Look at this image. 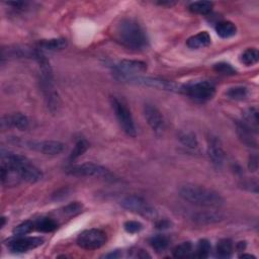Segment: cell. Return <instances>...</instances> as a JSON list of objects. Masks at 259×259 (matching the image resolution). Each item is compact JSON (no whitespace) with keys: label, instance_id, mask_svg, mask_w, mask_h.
<instances>
[{"label":"cell","instance_id":"29","mask_svg":"<svg viewBox=\"0 0 259 259\" xmlns=\"http://www.w3.org/2000/svg\"><path fill=\"white\" fill-rule=\"evenodd\" d=\"M192 251V244L190 242H183L174 247V249L172 250V254L176 258H186L191 256Z\"/></svg>","mask_w":259,"mask_h":259},{"label":"cell","instance_id":"21","mask_svg":"<svg viewBox=\"0 0 259 259\" xmlns=\"http://www.w3.org/2000/svg\"><path fill=\"white\" fill-rule=\"evenodd\" d=\"M216 32H217L219 37L229 39L237 34V28L231 21H221L216 27Z\"/></svg>","mask_w":259,"mask_h":259},{"label":"cell","instance_id":"23","mask_svg":"<svg viewBox=\"0 0 259 259\" xmlns=\"http://www.w3.org/2000/svg\"><path fill=\"white\" fill-rule=\"evenodd\" d=\"M57 227V223L51 218H41L37 222H35V229L40 232L50 233L55 231Z\"/></svg>","mask_w":259,"mask_h":259},{"label":"cell","instance_id":"4","mask_svg":"<svg viewBox=\"0 0 259 259\" xmlns=\"http://www.w3.org/2000/svg\"><path fill=\"white\" fill-rule=\"evenodd\" d=\"M111 104L123 131L130 137H136L137 129L131 111L123 101L114 96L111 97Z\"/></svg>","mask_w":259,"mask_h":259},{"label":"cell","instance_id":"26","mask_svg":"<svg viewBox=\"0 0 259 259\" xmlns=\"http://www.w3.org/2000/svg\"><path fill=\"white\" fill-rule=\"evenodd\" d=\"M259 60V53L258 50L255 48H249L245 50L241 56H240V61L246 66H252L255 65Z\"/></svg>","mask_w":259,"mask_h":259},{"label":"cell","instance_id":"36","mask_svg":"<svg viewBox=\"0 0 259 259\" xmlns=\"http://www.w3.org/2000/svg\"><path fill=\"white\" fill-rule=\"evenodd\" d=\"M248 167L250 169V171L255 172L258 168V158L257 155H251L249 158V162H248Z\"/></svg>","mask_w":259,"mask_h":259},{"label":"cell","instance_id":"12","mask_svg":"<svg viewBox=\"0 0 259 259\" xmlns=\"http://www.w3.org/2000/svg\"><path fill=\"white\" fill-rule=\"evenodd\" d=\"M28 147L32 150L37 151L39 153H42L44 155H50V156H56L61 154L64 149L65 145L60 141H33L28 143Z\"/></svg>","mask_w":259,"mask_h":259},{"label":"cell","instance_id":"35","mask_svg":"<svg viewBox=\"0 0 259 259\" xmlns=\"http://www.w3.org/2000/svg\"><path fill=\"white\" fill-rule=\"evenodd\" d=\"M125 230L130 234H135L140 232L143 229V226L140 222L137 221H128L124 225Z\"/></svg>","mask_w":259,"mask_h":259},{"label":"cell","instance_id":"6","mask_svg":"<svg viewBox=\"0 0 259 259\" xmlns=\"http://www.w3.org/2000/svg\"><path fill=\"white\" fill-rule=\"evenodd\" d=\"M182 93L199 101H208L215 96L216 86L210 81H199L183 85Z\"/></svg>","mask_w":259,"mask_h":259},{"label":"cell","instance_id":"15","mask_svg":"<svg viewBox=\"0 0 259 259\" xmlns=\"http://www.w3.org/2000/svg\"><path fill=\"white\" fill-rule=\"evenodd\" d=\"M29 127H30L29 118L21 113H16L10 116H3L1 119L2 130L15 128L19 130V131H26Z\"/></svg>","mask_w":259,"mask_h":259},{"label":"cell","instance_id":"37","mask_svg":"<svg viewBox=\"0 0 259 259\" xmlns=\"http://www.w3.org/2000/svg\"><path fill=\"white\" fill-rule=\"evenodd\" d=\"M104 257L105 258H119V257H121V253L119 251H113L109 254L104 255Z\"/></svg>","mask_w":259,"mask_h":259},{"label":"cell","instance_id":"16","mask_svg":"<svg viewBox=\"0 0 259 259\" xmlns=\"http://www.w3.org/2000/svg\"><path fill=\"white\" fill-rule=\"evenodd\" d=\"M224 218V216L220 212L216 211H201L198 213H194L191 216V220L194 223H198L201 225H209L221 222Z\"/></svg>","mask_w":259,"mask_h":259},{"label":"cell","instance_id":"8","mask_svg":"<svg viewBox=\"0 0 259 259\" xmlns=\"http://www.w3.org/2000/svg\"><path fill=\"white\" fill-rule=\"evenodd\" d=\"M121 205L124 209L135 214H139L148 219H153L157 216L156 210L143 198L138 196H129L125 198L121 202Z\"/></svg>","mask_w":259,"mask_h":259},{"label":"cell","instance_id":"20","mask_svg":"<svg viewBox=\"0 0 259 259\" xmlns=\"http://www.w3.org/2000/svg\"><path fill=\"white\" fill-rule=\"evenodd\" d=\"M245 126H247L252 132L258 133V111L257 107L252 106L244 111L243 120L241 121Z\"/></svg>","mask_w":259,"mask_h":259},{"label":"cell","instance_id":"24","mask_svg":"<svg viewBox=\"0 0 259 259\" xmlns=\"http://www.w3.org/2000/svg\"><path fill=\"white\" fill-rule=\"evenodd\" d=\"M213 5V2L210 1H196L190 3L188 9L193 13L206 15L212 11Z\"/></svg>","mask_w":259,"mask_h":259},{"label":"cell","instance_id":"30","mask_svg":"<svg viewBox=\"0 0 259 259\" xmlns=\"http://www.w3.org/2000/svg\"><path fill=\"white\" fill-rule=\"evenodd\" d=\"M89 148V144L88 142L84 140V139H80L77 141V143L75 144V147L74 149L72 150L71 152V155H70V159L71 160H75L77 159L78 157H80L81 155H83L86 151L88 150Z\"/></svg>","mask_w":259,"mask_h":259},{"label":"cell","instance_id":"34","mask_svg":"<svg viewBox=\"0 0 259 259\" xmlns=\"http://www.w3.org/2000/svg\"><path fill=\"white\" fill-rule=\"evenodd\" d=\"M214 69H215L216 72L220 73L222 75H234V74H236V70H235V68L232 67V65H230L229 63H225V62L217 63L215 65Z\"/></svg>","mask_w":259,"mask_h":259},{"label":"cell","instance_id":"1","mask_svg":"<svg viewBox=\"0 0 259 259\" xmlns=\"http://www.w3.org/2000/svg\"><path fill=\"white\" fill-rule=\"evenodd\" d=\"M178 193L183 201L201 208L215 210L225 205V200L219 192L197 184L182 185Z\"/></svg>","mask_w":259,"mask_h":259},{"label":"cell","instance_id":"19","mask_svg":"<svg viewBox=\"0 0 259 259\" xmlns=\"http://www.w3.org/2000/svg\"><path fill=\"white\" fill-rule=\"evenodd\" d=\"M211 36L208 32H201L190 37L186 41V46L190 49H203L211 45Z\"/></svg>","mask_w":259,"mask_h":259},{"label":"cell","instance_id":"5","mask_svg":"<svg viewBox=\"0 0 259 259\" xmlns=\"http://www.w3.org/2000/svg\"><path fill=\"white\" fill-rule=\"evenodd\" d=\"M122 80L129 82V83L148 86V87H153V88H157V89H161V90L163 89V90L179 92V93H182V90H183V85L182 84H177L175 82L163 80V79H158V78L144 77V76L137 75V76L125 77Z\"/></svg>","mask_w":259,"mask_h":259},{"label":"cell","instance_id":"13","mask_svg":"<svg viewBox=\"0 0 259 259\" xmlns=\"http://www.w3.org/2000/svg\"><path fill=\"white\" fill-rule=\"evenodd\" d=\"M144 117L148 125L150 126L151 129H152V131L155 134L160 135L163 132L164 120H163L161 113L159 112V110L155 105L149 104V103L145 104L144 105Z\"/></svg>","mask_w":259,"mask_h":259},{"label":"cell","instance_id":"28","mask_svg":"<svg viewBox=\"0 0 259 259\" xmlns=\"http://www.w3.org/2000/svg\"><path fill=\"white\" fill-rule=\"evenodd\" d=\"M150 245L156 252H162L168 247L169 240L164 235H156L150 239Z\"/></svg>","mask_w":259,"mask_h":259},{"label":"cell","instance_id":"7","mask_svg":"<svg viewBox=\"0 0 259 259\" xmlns=\"http://www.w3.org/2000/svg\"><path fill=\"white\" fill-rule=\"evenodd\" d=\"M77 245L85 250H96L106 243V234L99 229L81 232L77 237Z\"/></svg>","mask_w":259,"mask_h":259},{"label":"cell","instance_id":"31","mask_svg":"<svg viewBox=\"0 0 259 259\" xmlns=\"http://www.w3.org/2000/svg\"><path fill=\"white\" fill-rule=\"evenodd\" d=\"M211 252V244L207 239H202L199 241L194 256L198 258H207Z\"/></svg>","mask_w":259,"mask_h":259},{"label":"cell","instance_id":"25","mask_svg":"<svg viewBox=\"0 0 259 259\" xmlns=\"http://www.w3.org/2000/svg\"><path fill=\"white\" fill-rule=\"evenodd\" d=\"M217 255L221 258H229L233 253V243L229 239H222L218 242L216 248Z\"/></svg>","mask_w":259,"mask_h":259},{"label":"cell","instance_id":"33","mask_svg":"<svg viewBox=\"0 0 259 259\" xmlns=\"http://www.w3.org/2000/svg\"><path fill=\"white\" fill-rule=\"evenodd\" d=\"M34 229H35V223H33L31 221H26L24 223L19 224L13 230V234L17 235V236H25V235L31 233Z\"/></svg>","mask_w":259,"mask_h":259},{"label":"cell","instance_id":"17","mask_svg":"<svg viewBox=\"0 0 259 259\" xmlns=\"http://www.w3.org/2000/svg\"><path fill=\"white\" fill-rule=\"evenodd\" d=\"M236 131L237 135H238L239 139L243 144H245L248 147H257V141L254 135H256L254 132H252L251 130L245 126L241 121L236 123Z\"/></svg>","mask_w":259,"mask_h":259},{"label":"cell","instance_id":"9","mask_svg":"<svg viewBox=\"0 0 259 259\" xmlns=\"http://www.w3.org/2000/svg\"><path fill=\"white\" fill-rule=\"evenodd\" d=\"M68 173L74 176H86V177H105L112 176L110 170L92 162H86L71 166L68 169Z\"/></svg>","mask_w":259,"mask_h":259},{"label":"cell","instance_id":"22","mask_svg":"<svg viewBox=\"0 0 259 259\" xmlns=\"http://www.w3.org/2000/svg\"><path fill=\"white\" fill-rule=\"evenodd\" d=\"M178 140L180 143L189 149H197L199 147V141L197 136L190 131H181L178 134Z\"/></svg>","mask_w":259,"mask_h":259},{"label":"cell","instance_id":"11","mask_svg":"<svg viewBox=\"0 0 259 259\" xmlns=\"http://www.w3.org/2000/svg\"><path fill=\"white\" fill-rule=\"evenodd\" d=\"M208 155L216 168H222L225 160V152L221 140L214 135H210L208 138Z\"/></svg>","mask_w":259,"mask_h":259},{"label":"cell","instance_id":"10","mask_svg":"<svg viewBox=\"0 0 259 259\" xmlns=\"http://www.w3.org/2000/svg\"><path fill=\"white\" fill-rule=\"evenodd\" d=\"M147 70V64L139 60H122L114 65V74L122 80L125 77L137 76Z\"/></svg>","mask_w":259,"mask_h":259},{"label":"cell","instance_id":"38","mask_svg":"<svg viewBox=\"0 0 259 259\" xmlns=\"http://www.w3.org/2000/svg\"><path fill=\"white\" fill-rule=\"evenodd\" d=\"M169 227V222L168 221H160L157 224V228L158 229H166Z\"/></svg>","mask_w":259,"mask_h":259},{"label":"cell","instance_id":"27","mask_svg":"<svg viewBox=\"0 0 259 259\" xmlns=\"http://www.w3.org/2000/svg\"><path fill=\"white\" fill-rule=\"evenodd\" d=\"M249 94V91L245 86H234L227 90L226 95L233 100H243Z\"/></svg>","mask_w":259,"mask_h":259},{"label":"cell","instance_id":"32","mask_svg":"<svg viewBox=\"0 0 259 259\" xmlns=\"http://www.w3.org/2000/svg\"><path fill=\"white\" fill-rule=\"evenodd\" d=\"M82 209H83L82 204H80L79 202H74L67 205L66 207H64L62 212L65 216H67V217H74V216L82 212Z\"/></svg>","mask_w":259,"mask_h":259},{"label":"cell","instance_id":"2","mask_svg":"<svg viewBox=\"0 0 259 259\" xmlns=\"http://www.w3.org/2000/svg\"><path fill=\"white\" fill-rule=\"evenodd\" d=\"M116 40L124 47L131 50H143L148 45V39L143 28L134 19H124L116 29Z\"/></svg>","mask_w":259,"mask_h":259},{"label":"cell","instance_id":"18","mask_svg":"<svg viewBox=\"0 0 259 259\" xmlns=\"http://www.w3.org/2000/svg\"><path fill=\"white\" fill-rule=\"evenodd\" d=\"M68 43L65 39H51V40H43L39 43L38 50L40 51H49L57 52L62 51L67 47Z\"/></svg>","mask_w":259,"mask_h":259},{"label":"cell","instance_id":"39","mask_svg":"<svg viewBox=\"0 0 259 259\" xmlns=\"http://www.w3.org/2000/svg\"><path fill=\"white\" fill-rule=\"evenodd\" d=\"M241 258H244V257H250V258H255L254 256H252V255H250V254H242L241 256H240Z\"/></svg>","mask_w":259,"mask_h":259},{"label":"cell","instance_id":"40","mask_svg":"<svg viewBox=\"0 0 259 259\" xmlns=\"http://www.w3.org/2000/svg\"><path fill=\"white\" fill-rule=\"evenodd\" d=\"M2 224H1V228H3L4 227V225H5V218L4 217H2Z\"/></svg>","mask_w":259,"mask_h":259},{"label":"cell","instance_id":"3","mask_svg":"<svg viewBox=\"0 0 259 259\" xmlns=\"http://www.w3.org/2000/svg\"><path fill=\"white\" fill-rule=\"evenodd\" d=\"M1 166L15 170L23 181L29 183H36L44 178V173L41 169L35 166L28 158L9 152L3 148L1 149Z\"/></svg>","mask_w":259,"mask_h":259},{"label":"cell","instance_id":"14","mask_svg":"<svg viewBox=\"0 0 259 259\" xmlns=\"http://www.w3.org/2000/svg\"><path fill=\"white\" fill-rule=\"evenodd\" d=\"M44 243V240L39 237H20V238L9 243L10 251L14 253H25L35 249Z\"/></svg>","mask_w":259,"mask_h":259}]
</instances>
